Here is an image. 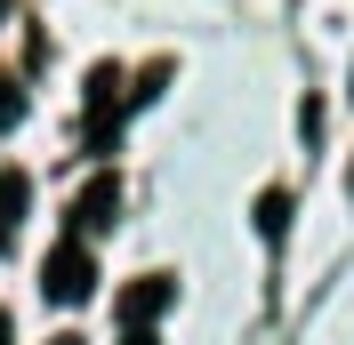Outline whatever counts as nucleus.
Instances as JSON below:
<instances>
[{
	"label": "nucleus",
	"instance_id": "5",
	"mask_svg": "<svg viewBox=\"0 0 354 345\" xmlns=\"http://www.w3.org/2000/svg\"><path fill=\"white\" fill-rule=\"evenodd\" d=\"M24 201H32V177H24V169H0V241H17Z\"/></svg>",
	"mask_w": 354,
	"mask_h": 345
},
{
	"label": "nucleus",
	"instance_id": "6",
	"mask_svg": "<svg viewBox=\"0 0 354 345\" xmlns=\"http://www.w3.org/2000/svg\"><path fill=\"white\" fill-rule=\"evenodd\" d=\"M282 233H290V193L266 185V193H258V241H282Z\"/></svg>",
	"mask_w": 354,
	"mask_h": 345
},
{
	"label": "nucleus",
	"instance_id": "2",
	"mask_svg": "<svg viewBox=\"0 0 354 345\" xmlns=\"http://www.w3.org/2000/svg\"><path fill=\"white\" fill-rule=\"evenodd\" d=\"M41 289H48L57 305H81L88 289H97V265H88V249H81V241L48 249V265H41Z\"/></svg>",
	"mask_w": 354,
	"mask_h": 345
},
{
	"label": "nucleus",
	"instance_id": "8",
	"mask_svg": "<svg viewBox=\"0 0 354 345\" xmlns=\"http://www.w3.org/2000/svg\"><path fill=\"white\" fill-rule=\"evenodd\" d=\"M121 345H153V329H129V337H121Z\"/></svg>",
	"mask_w": 354,
	"mask_h": 345
},
{
	"label": "nucleus",
	"instance_id": "1",
	"mask_svg": "<svg viewBox=\"0 0 354 345\" xmlns=\"http://www.w3.org/2000/svg\"><path fill=\"white\" fill-rule=\"evenodd\" d=\"M121 88H129L121 65H88V152H105L121 129Z\"/></svg>",
	"mask_w": 354,
	"mask_h": 345
},
{
	"label": "nucleus",
	"instance_id": "7",
	"mask_svg": "<svg viewBox=\"0 0 354 345\" xmlns=\"http://www.w3.org/2000/svg\"><path fill=\"white\" fill-rule=\"evenodd\" d=\"M24 121V97H17V81H0V129H17Z\"/></svg>",
	"mask_w": 354,
	"mask_h": 345
},
{
	"label": "nucleus",
	"instance_id": "4",
	"mask_svg": "<svg viewBox=\"0 0 354 345\" xmlns=\"http://www.w3.org/2000/svg\"><path fill=\"white\" fill-rule=\"evenodd\" d=\"M113 217H121V185H113V177H88L81 201H73V225H81V233H113Z\"/></svg>",
	"mask_w": 354,
	"mask_h": 345
},
{
	"label": "nucleus",
	"instance_id": "3",
	"mask_svg": "<svg viewBox=\"0 0 354 345\" xmlns=\"http://www.w3.org/2000/svg\"><path fill=\"white\" fill-rule=\"evenodd\" d=\"M169 297H177L169 273H137L129 289H121V322H129V329H153L161 313H169Z\"/></svg>",
	"mask_w": 354,
	"mask_h": 345
},
{
	"label": "nucleus",
	"instance_id": "10",
	"mask_svg": "<svg viewBox=\"0 0 354 345\" xmlns=\"http://www.w3.org/2000/svg\"><path fill=\"white\" fill-rule=\"evenodd\" d=\"M8 8H17V0H0V17H8Z\"/></svg>",
	"mask_w": 354,
	"mask_h": 345
},
{
	"label": "nucleus",
	"instance_id": "9",
	"mask_svg": "<svg viewBox=\"0 0 354 345\" xmlns=\"http://www.w3.org/2000/svg\"><path fill=\"white\" fill-rule=\"evenodd\" d=\"M0 345H8V313H0Z\"/></svg>",
	"mask_w": 354,
	"mask_h": 345
}]
</instances>
